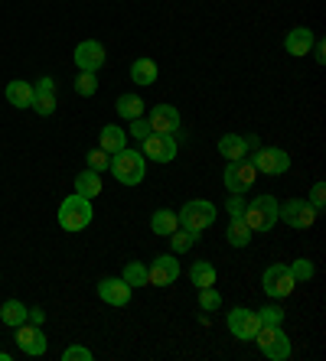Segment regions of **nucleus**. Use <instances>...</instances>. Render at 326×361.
Wrapping results in <instances>:
<instances>
[{
    "instance_id": "nucleus-41",
    "label": "nucleus",
    "mask_w": 326,
    "mask_h": 361,
    "mask_svg": "<svg viewBox=\"0 0 326 361\" xmlns=\"http://www.w3.org/2000/svg\"><path fill=\"white\" fill-rule=\"evenodd\" d=\"M26 322H33V326H43V322H46V312L40 310V306H36V310L26 312Z\"/></svg>"
},
{
    "instance_id": "nucleus-29",
    "label": "nucleus",
    "mask_w": 326,
    "mask_h": 361,
    "mask_svg": "<svg viewBox=\"0 0 326 361\" xmlns=\"http://www.w3.org/2000/svg\"><path fill=\"white\" fill-rule=\"evenodd\" d=\"M199 241V235L196 231H189V228H176L170 235V244H173V254H186L193 244Z\"/></svg>"
},
{
    "instance_id": "nucleus-10",
    "label": "nucleus",
    "mask_w": 326,
    "mask_h": 361,
    "mask_svg": "<svg viewBox=\"0 0 326 361\" xmlns=\"http://www.w3.org/2000/svg\"><path fill=\"white\" fill-rule=\"evenodd\" d=\"M258 329H261V319H258V312L245 310V306H239V310L229 312V332H232L239 342H251Z\"/></svg>"
},
{
    "instance_id": "nucleus-1",
    "label": "nucleus",
    "mask_w": 326,
    "mask_h": 361,
    "mask_svg": "<svg viewBox=\"0 0 326 361\" xmlns=\"http://www.w3.org/2000/svg\"><path fill=\"white\" fill-rule=\"evenodd\" d=\"M92 215H95L92 199L72 192V195H66L59 205V228L62 231H82V228L92 225Z\"/></svg>"
},
{
    "instance_id": "nucleus-16",
    "label": "nucleus",
    "mask_w": 326,
    "mask_h": 361,
    "mask_svg": "<svg viewBox=\"0 0 326 361\" xmlns=\"http://www.w3.org/2000/svg\"><path fill=\"white\" fill-rule=\"evenodd\" d=\"M313 42L317 39H313V33H310L307 26H294L291 33H287V39H284V49L301 59V56H307V52L313 49Z\"/></svg>"
},
{
    "instance_id": "nucleus-3",
    "label": "nucleus",
    "mask_w": 326,
    "mask_h": 361,
    "mask_svg": "<svg viewBox=\"0 0 326 361\" xmlns=\"http://www.w3.org/2000/svg\"><path fill=\"white\" fill-rule=\"evenodd\" d=\"M251 231H271L277 225V199L274 195H258L255 202H245V215Z\"/></svg>"
},
{
    "instance_id": "nucleus-7",
    "label": "nucleus",
    "mask_w": 326,
    "mask_h": 361,
    "mask_svg": "<svg viewBox=\"0 0 326 361\" xmlns=\"http://www.w3.org/2000/svg\"><path fill=\"white\" fill-rule=\"evenodd\" d=\"M255 176H258V169L251 160H232L229 166H225V189L232 195H241V192H248L251 185H255Z\"/></svg>"
},
{
    "instance_id": "nucleus-42",
    "label": "nucleus",
    "mask_w": 326,
    "mask_h": 361,
    "mask_svg": "<svg viewBox=\"0 0 326 361\" xmlns=\"http://www.w3.org/2000/svg\"><path fill=\"white\" fill-rule=\"evenodd\" d=\"M245 147H248V150L255 153L258 147H261V140H258V134H248V137H245Z\"/></svg>"
},
{
    "instance_id": "nucleus-9",
    "label": "nucleus",
    "mask_w": 326,
    "mask_h": 361,
    "mask_svg": "<svg viewBox=\"0 0 326 361\" xmlns=\"http://www.w3.org/2000/svg\"><path fill=\"white\" fill-rule=\"evenodd\" d=\"M17 345H20V352L23 355L40 358V355H46V348H49V338L43 336V326L23 322V326H17Z\"/></svg>"
},
{
    "instance_id": "nucleus-23",
    "label": "nucleus",
    "mask_w": 326,
    "mask_h": 361,
    "mask_svg": "<svg viewBox=\"0 0 326 361\" xmlns=\"http://www.w3.org/2000/svg\"><path fill=\"white\" fill-rule=\"evenodd\" d=\"M76 192L85 195V199H95V195L102 192V173H95V169L78 173V176H76Z\"/></svg>"
},
{
    "instance_id": "nucleus-17",
    "label": "nucleus",
    "mask_w": 326,
    "mask_h": 361,
    "mask_svg": "<svg viewBox=\"0 0 326 361\" xmlns=\"http://www.w3.org/2000/svg\"><path fill=\"white\" fill-rule=\"evenodd\" d=\"M4 94H7V101L13 104V108H33V85H26V82H20V78H13V82L4 88Z\"/></svg>"
},
{
    "instance_id": "nucleus-43",
    "label": "nucleus",
    "mask_w": 326,
    "mask_h": 361,
    "mask_svg": "<svg viewBox=\"0 0 326 361\" xmlns=\"http://www.w3.org/2000/svg\"><path fill=\"white\" fill-rule=\"evenodd\" d=\"M313 59H317L320 66L326 62V56H323V42H313Z\"/></svg>"
},
{
    "instance_id": "nucleus-20",
    "label": "nucleus",
    "mask_w": 326,
    "mask_h": 361,
    "mask_svg": "<svg viewBox=\"0 0 326 361\" xmlns=\"http://www.w3.org/2000/svg\"><path fill=\"white\" fill-rule=\"evenodd\" d=\"M251 235H255V231H251L248 221L241 219V215H235V219L229 221V231H225V238H229V244H232V247H248Z\"/></svg>"
},
{
    "instance_id": "nucleus-28",
    "label": "nucleus",
    "mask_w": 326,
    "mask_h": 361,
    "mask_svg": "<svg viewBox=\"0 0 326 361\" xmlns=\"http://www.w3.org/2000/svg\"><path fill=\"white\" fill-rule=\"evenodd\" d=\"M124 283L134 290V286H150V277H147V267L140 261L124 264Z\"/></svg>"
},
{
    "instance_id": "nucleus-4",
    "label": "nucleus",
    "mask_w": 326,
    "mask_h": 361,
    "mask_svg": "<svg viewBox=\"0 0 326 361\" xmlns=\"http://www.w3.org/2000/svg\"><path fill=\"white\" fill-rule=\"evenodd\" d=\"M215 215H219V212H215L212 202H206V199H193V202H186V205H183L176 219H180V228H189V231L203 235V231H206V228L215 221Z\"/></svg>"
},
{
    "instance_id": "nucleus-30",
    "label": "nucleus",
    "mask_w": 326,
    "mask_h": 361,
    "mask_svg": "<svg viewBox=\"0 0 326 361\" xmlns=\"http://www.w3.org/2000/svg\"><path fill=\"white\" fill-rule=\"evenodd\" d=\"M199 306H203V312H215V310H219V306H222L219 290H215V286H203V290H199Z\"/></svg>"
},
{
    "instance_id": "nucleus-39",
    "label": "nucleus",
    "mask_w": 326,
    "mask_h": 361,
    "mask_svg": "<svg viewBox=\"0 0 326 361\" xmlns=\"http://www.w3.org/2000/svg\"><path fill=\"white\" fill-rule=\"evenodd\" d=\"M225 209H229V215H245V202H241V195H229V202H225Z\"/></svg>"
},
{
    "instance_id": "nucleus-15",
    "label": "nucleus",
    "mask_w": 326,
    "mask_h": 361,
    "mask_svg": "<svg viewBox=\"0 0 326 361\" xmlns=\"http://www.w3.org/2000/svg\"><path fill=\"white\" fill-rule=\"evenodd\" d=\"M150 130L154 134H173V130H180V111L173 108V104H157L150 111Z\"/></svg>"
},
{
    "instance_id": "nucleus-12",
    "label": "nucleus",
    "mask_w": 326,
    "mask_h": 361,
    "mask_svg": "<svg viewBox=\"0 0 326 361\" xmlns=\"http://www.w3.org/2000/svg\"><path fill=\"white\" fill-rule=\"evenodd\" d=\"M76 66L78 72H98V68L104 66V46L98 39H85V42H78L76 46Z\"/></svg>"
},
{
    "instance_id": "nucleus-35",
    "label": "nucleus",
    "mask_w": 326,
    "mask_h": 361,
    "mask_svg": "<svg viewBox=\"0 0 326 361\" xmlns=\"http://www.w3.org/2000/svg\"><path fill=\"white\" fill-rule=\"evenodd\" d=\"M291 277L297 280V283L310 280V277H313V264H310L307 257H301V261H294V264H291Z\"/></svg>"
},
{
    "instance_id": "nucleus-18",
    "label": "nucleus",
    "mask_w": 326,
    "mask_h": 361,
    "mask_svg": "<svg viewBox=\"0 0 326 361\" xmlns=\"http://www.w3.org/2000/svg\"><path fill=\"white\" fill-rule=\"evenodd\" d=\"M261 352H265V358H271V361H287V358H291V338L277 329L274 336L261 345Z\"/></svg>"
},
{
    "instance_id": "nucleus-34",
    "label": "nucleus",
    "mask_w": 326,
    "mask_h": 361,
    "mask_svg": "<svg viewBox=\"0 0 326 361\" xmlns=\"http://www.w3.org/2000/svg\"><path fill=\"white\" fill-rule=\"evenodd\" d=\"M258 319H261V326H281L284 310L281 306H265V310H258Z\"/></svg>"
},
{
    "instance_id": "nucleus-37",
    "label": "nucleus",
    "mask_w": 326,
    "mask_h": 361,
    "mask_svg": "<svg viewBox=\"0 0 326 361\" xmlns=\"http://www.w3.org/2000/svg\"><path fill=\"white\" fill-rule=\"evenodd\" d=\"M62 361H92V352L82 348V345H69V348L62 352Z\"/></svg>"
},
{
    "instance_id": "nucleus-19",
    "label": "nucleus",
    "mask_w": 326,
    "mask_h": 361,
    "mask_svg": "<svg viewBox=\"0 0 326 361\" xmlns=\"http://www.w3.org/2000/svg\"><path fill=\"white\" fill-rule=\"evenodd\" d=\"M98 143H102L104 153H111L114 157V153H121L124 147H128V134H124L118 124H108V127H102V140Z\"/></svg>"
},
{
    "instance_id": "nucleus-6",
    "label": "nucleus",
    "mask_w": 326,
    "mask_h": 361,
    "mask_svg": "<svg viewBox=\"0 0 326 361\" xmlns=\"http://www.w3.org/2000/svg\"><path fill=\"white\" fill-rule=\"evenodd\" d=\"M261 286H265V293L271 296V300H284V296L294 293L297 280L291 277V267H284V264H271V267L261 274Z\"/></svg>"
},
{
    "instance_id": "nucleus-14",
    "label": "nucleus",
    "mask_w": 326,
    "mask_h": 361,
    "mask_svg": "<svg viewBox=\"0 0 326 361\" xmlns=\"http://www.w3.org/2000/svg\"><path fill=\"white\" fill-rule=\"evenodd\" d=\"M131 293H134V290L124 283V277H104V280H98V296H102L108 306H128Z\"/></svg>"
},
{
    "instance_id": "nucleus-11",
    "label": "nucleus",
    "mask_w": 326,
    "mask_h": 361,
    "mask_svg": "<svg viewBox=\"0 0 326 361\" xmlns=\"http://www.w3.org/2000/svg\"><path fill=\"white\" fill-rule=\"evenodd\" d=\"M147 277H150L154 286L176 283V277H180V261H176V254H160V257L147 267Z\"/></svg>"
},
{
    "instance_id": "nucleus-26",
    "label": "nucleus",
    "mask_w": 326,
    "mask_h": 361,
    "mask_svg": "<svg viewBox=\"0 0 326 361\" xmlns=\"http://www.w3.org/2000/svg\"><path fill=\"white\" fill-rule=\"evenodd\" d=\"M114 108H118V114L124 121H134V118H144V101L138 98V94H121L118 98V104H114Z\"/></svg>"
},
{
    "instance_id": "nucleus-22",
    "label": "nucleus",
    "mask_w": 326,
    "mask_h": 361,
    "mask_svg": "<svg viewBox=\"0 0 326 361\" xmlns=\"http://www.w3.org/2000/svg\"><path fill=\"white\" fill-rule=\"evenodd\" d=\"M26 306L20 300H7L4 302V306H0V322H4V326H10V329H17V326H23L26 322Z\"/></svg>"
},
{
    "instance_id": "nucleus-25",
    "label": "nucleus",
    "mask_w": 326,
    "mask_h": 361,
    "mask_svg": "<svg viewBox=\"0 0 326 361\" xmlns=\"http://www.w3.org/2000/svg\"><path fill=\"white\" fill-rule=\"evenodd\" d=\"M157 62L154 59H138L134 66H131V78H134V85H154L157 82Z\"/></svg>"
},
{
    "instance_id": "nucleus-40",
    "label": "nucleus",
    "mask_w": 326,
    "mask_h": 361,
    "mask_svg": "<svg viewBox=\"0 0 326 361\" xmlns=\"http://www.w3.org/2000/svg\"><path fill=\"white\" fill-rule=\"evenodd\" d=\"M33 92H49V94H56V82L46 75V78H40V82L33 85Z\"/></svg>"
},
{
    "instance_id": "nucleus-13",
    "label": "nucleus",
    "mask_w": 326,
    "mask_h": 361,
    "mask_svg": "<svg viewBox=\"0 0 326 361\" xmlns=\"http://www.w3.org/2000/svg\"><path fill=\"white\" fill-rule=\"evenodd\" d=\"M144 157H150L154 163H170L173 157H176V140H173V134L144 137Z\"/></svg>"
},
{
    "instance_id": "nucleus-27",
    "label": "nucleus",
    "mask_w": 326,
    "mask_h": 361,
    "mask_svg": "<svg viewBox=\"0 0 326 361\" xmlns=\"http://www.w3.org/2000/svg\"><path fill=\"white\" fill-rule=\"evenodd\" d=\"M189 280H193V286H215V267L209 261H196L193 267H189Z\"/></svg>"
},
{
    "instance_id": "nucleus-5",
    "label": "nucleus",
    "mask_w": 326,
    "mask_h": 361,
    "mask_svg": "<svg viewBox=\"0 0 326 361\" xmlns=\"http://www.w3.org/2000/svg\"><path fill=\"white\" fill-rule=\"evenodd\" d=\"M320 212L310 205L307 199H287L284 205H277V219L284 221V225L297 228V231H303V228H310L313 221H317Z\"/></svg>"
},
{
    "instance_id": "nucleus-31",
    "label": "nucleus",
    "mask_w": 326,
    "mask_h": 361,
    "mask_svg": "<svg viewBox=\"0 0 326 361\" xmlns=\"http://www.w3.org/2000/svg\"><path fill=\"white\" fill-rule=\"evenodd\" d=\"M76 92L82 94V98H92V94L98 92V78H95V72H78V78H76Z\"/></svg>"
},
{
    "instance_id": "nucleus-32",
    "label": "nucleus",
    "mask_w": 326,
    "mask_h": 361,
    "mask_svg": "<svg viewBox=\"0 0 326 361\" xmlns=\"http://www.w3.org/2000/svg\"><path fill=\"white\" fill-rule=\"evenodd\" d=\"M33 108L43 114V118H49L52 111H56V94H49V92H36L33 94Z\"/></svg>"
},
{
    "instance_id": "nucleus-21",
    "label": "nucleus",
    "mask_w": 326,
    "mask_h": 361,
    "mask_svg": "<svg viewBox=\"0 0 326 361\" xmlns=\"http://www.w3.org/2000/svg\"><path fill=\"white\" fill-rule=\"evenodd\" d=\"M219 153H222L225 160H241V157H248V147H245V137L239 134H225L222 140H219Z\"/></svg>"
},
{
    "instance_id": "nucleus-8",
    "label": "nucleus",
    "mask_w": 326,
    "mask_h": 361,
    "mask_svg": "<svg viewBox=\"0 0 326 361\" xmlns=\"http://www.w3.org/2000/svg\"><path fill=\"white\" fill-rule=\"evenodd\" d=\"M255 169L265 173V176H281L291 169V157L281 150V147H258L255 150Z\"/></svg>"
},
{
    "instance_id": "nucleus-24",
    "label": "nucleus",
    "mask_w": 326,
    "mask_h": 361,
    "mask_svg": "<svg viewBox=\"0 0 326 361\" xmlns=\"http://www.w3.org/2000/svg\"><path fill=\"white\" fill-rule=\"evenodd\" d=\"M150 228H154V235L170 238L173 231L180 228V219H176V212H170V209H160V212H154V219H150Z\"/></svg>"
},
{
    "instance_id": "nucleus-33",
    "label": "nucleus",
    "mask_w": 326,
    "mask_h": 361,
    "mask_svg": "<svg viewBox=\"0 0 326 361\" xmlns=\"http://www.w3.org/2000/svg\"><path fill=\"white\" fill-rule=\"evenodd\" d=\"M85 160H88V169H95V173H104V169L111 166V153H104L102 147H98V150L88 153Z\"/></svg>"
},
{
    "instance_id": "nucleus-38",
    "label": "nucleus",
    "mask_w": 326,
    "mask_h": 361,
    "mask_svg": "<svg viewBox=\"0 0 326 361\" xmlns=\"http://www.w3.org/2000/svg\"><path fill=\"white\" fill-rule=\"evenodd\" d=\"M131 137H138V140H144V137H150V121H144V118H134L131 121V130H128Z\"/></svg>"
},
{
    "instance_id": "nucleus-36",
    "label": "nucleus",
    "mask_w": 326,
    "mask_h": 361,
    "mask_svg": "<svg viewBox=\"0 0 326 361\" xmlns=\"http://www.w3.org/2000/svg\"><path fill=\"white\" fill-rule=\"evenodd\" d=\"M310 205H313V209H317V212H323L326 209V185L323 183H317V185H313V189H310Z\"/></svg>"
},
{
    "instance_id": "nucleus-44",
    "label": "nucleus",
    "mask_w": 326,
    "mask_h": 361,
    "mask_svg": "<svg viewBox=\"0 0 326 361\" xmlns=\"http://www.w3.org/2000/svg\"><path fill=\"white\" fill-rule=\"evenodd\" d=\"M0 361H10V355H7V352H0Z\"/></svg>"
},
{
    "instance_id": "nucleus-2",
    "label": "nucleus",
    "mask_w": 326,
    "mask_h": 361,
    "mask_svg": "<svg viewBox=\"0 0 326 361\" xmlns=\"http://www.w3.org/2000/svg\"><path fill=\"white\" fill-rule=\"evenodd\" d=\"M108 169L114 173V179H118L121 185H140L144 183V173H147V160H144V153L124 147L121 153L111 157V166Z\"/></svg>"
}]
</instances>
